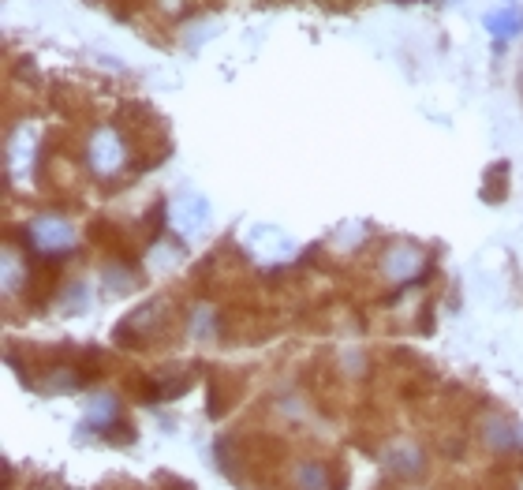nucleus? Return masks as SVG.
Wrapping results in <instances>:
<instances>
[{
  "instance_id": "obj_1",
  "label": "nucleus",
  "mask_w": 523,
  "mask_h": 490,
  "mask_svg": "<svg viewBox=\"0 0 523 490\" xmlns=\"http://www.w3.org/2000/svg\"><path fill=\"white\" fill-rule=\"evenodd\" d=\"M90 165H94V173L101 176L116 173V169L124 165V143H120L116 131H98V135L90 139Z\"/></svg>"
},
{
  "instance_id": "obj_2",
  "label": "nucleus",
  "mask_w": 523,
  "mask_h": 490,
  "mask_svg": "<svg viewBox=\"0 0 523 490\" xmlns=\"http://www.w3.org/2000/svg\"><path fill=\"white\" fill-rule=\"evenodd\" d=\"M30 236H34V244L42 247L45 255H60V251H68V247L75 244V229L64 225V221H53V217L34 221V225H30Z\"/></svg>"
},
{
  "instance_id": "obj_3",
  "label": "nucleus",
  "mask_w": 523,
  "mask_h": 490,
  "mask_svg": "<svg viewBox=\"0 0 523 490\" xmlns=\"http://www.w3.org/2000/svg\"><path fill=\"white\" fill-rule=\"evenodd\" d=\"M292 483H296L299 490H329V476H326V468L322 464H299L296 468V476H292Z\"/></svg>"
},
{
  "instance_id": "obj_4",
  "label": "nucleus",
  "mask_w": 523,
  "mask_h": 490,
  "mask_svg": "<svg viewBox=\"0 0 523 490\" xmlns=\"http://www.w3.org/2000/svg\"><path fill=\"white\" fill-rule=\"evenodd\" d=\"M419 266H423L419 251H393V259L385 262V274L396 277V281H404V277H411Z\"/></svg>"
},
{
  "instance_id": "obj_5",
  "label": "nucleus",
  "mask_w": 523,
  "mask_h": 490,
  "mask_svg": "<svg viewBox=\"0 0 523 490\" xmlns=\"http://www.w3.org/2000/svg\"><path fill=\"white\" fill-rule=\"evenodd\" d=\"M486 23H490V30H494V34L509 38V34H520V30H523V15L516 12V8H509V12H494L490 19H486Z\"/></svg>"
}]
</instances>
